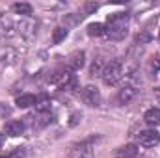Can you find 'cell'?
I'll return each mask as SVG.
<instances>
[{
    "label": "cell",
    "mask_w": 160,
    "mask_h": 158,
    "mask_svg": "<svg viewBox=\"0 0 160 158\" xmlns=\"http://www.w3.org/2000/svg\"><path fill=\"white\" fill-rule=\"evenodd\" d=\"M6 134H9V136H13V138H17V136H22L24 134V121L22 119H11V121H8L6 123Z\"/></svg>",
    "instance_id": "cell-9"
},
{
    "label": "cell",
    "mask_w": 160,
    "mask_h": 158,
    "mask_svg": "<svg viewBox=\"0 0 160 158\" xmlns=\"http://www.w3.org/2000/svg\"><path fill=\"white\" fill-rule=\"evenodd\" d=\"M15 104H17L19 108H30V106H36V97H34L32 93H22V95L17 97Z\"/></svg>",
    "instance_id": "cell-15"
},
{
    "label": "cell",
    "mask_w": 160,
    "mask_h": 158,
    "mask_svg": "<svg viewBox=\"0 0 160 158\" xmlns=\"http://www.w3.org/2000/svg\"><path fill=\"white\" fill-rule=\"evenodd\" d=\"M63 21H67L69 24H77V22L82 21V15H75V13H73V15H65V19H63Z\"/></svg>",
    "instance_id": "cell-23"
},
{
    "label": "cell",
    "mask_w": 160,
    "mask_h": 158,
    "mask_svg": "<svg viewBox=\"0 0 160 158\" xmlns=\"http://www.w3.org/2000/svg\"><path fill=\"white\" fill-rule=\"evenodd\" d=\"M9 114H11V108H9V106H6V104H2V102H0V116H2V117H8V116H9Z\"/></svg>",
    "instance_id": "cell-24"
},
{
    "label": "cell",
    "mask_w": 160,
    "mask_h": 158,
    "mask_svg": "<svg viewBox=\"0 0 160 158\" xmlns=\"http://www.w3.org/2000/svg\"><path fill=\"white\" fill-rule=\"evenodd\" d=\"M84 9H86V13H93V11L99 9V4L97 2H86L84 4Z\"/></svg>",
    "instance_id": "cell-22"
},
{
    "label": "cell",
    "mask_w": 160,
    "mask_h": 158,
    "mask_svg": "<svg viewBox=\"0 0 160 158\" xmlns=\"http://www.w3.org/2000/svg\"><path fill=\"white\" fill-rule=\"evenodd\" d=\"M19 60V50L13 45H2L0 47V63L2 65H13Z\"/></svg>",
    "instance_id": "cell-6"
},
{
    "label": "cell",
    "mask_w": 160,
    "mask_h": 158,
    "mask_svg": "<svg viewBox=\"0 0 160 158\" xmlns=\"http://www.w3.org/2000/svg\"><path fill=\"white\" fill-rule=\"evenodd\" d=\"M149 39H151V36H149V34H142V36H138V37H136V43H140V45H142V43H147Z\"/></svg>",
    "instance_id": "cell-26"
},
{
    "label": "cell",
    "mask_w": 160,
    "mask_h": 158,
    "mask_svg": "<svg viewBox=\"0 0 160 158\" xmlns=\"http://www.w3.org/2000/svg\"><path fill=\"white\" fill-rule=\"evenodd\" d=\"M95 140L97 138L93 136V138H88V140L77 143V145H73L69 158H95V155H93V141Z\"/></svg>",
    "instance_id": "cell-3"
},
{
    "label": "cell",
    "mask_w": 160,
    "mask_h": 158,
    "mask_svg": "<svg viewBox=\"0 0 160 158\" xmlns=\"http://www.w3.org/2000/svg\"><path fill=\"white\" fill-rule=\"evenodd\" d=\"M26 156V149L24 147H15L9 155H8V158H24Z\"/></svg>",
    "instance_id": "cell-21"
},
{
    "label": "cell",
    "mask_w": 160,
    "mask_h": 158,
    "mask_svg": "<svg viewBox=\"0 0 160 158\" xmlns=\"http://www.w3.org/2000/svg\"><path fill=\"white\" fill-rule=\"evenodd\" d=\"M82 101L88 104V106H101V101H102V97H101V91H99V87H95V86H86L84 89H82Z\"/></svg>",
    "instance_id": "cell-5"
},
{
    "label": "cell",
    "mask_w": 160,
    "mask_h": 158,
    "mask_svg": "<svg viewBox=\"0 0 160 158\" xmlns=\"http://www.w3.org/2000/svg\"><path fill=\"white\" fill-rule=\"evenodd\" d=\"M4 141H6V136H4V134H0V149H2V145H4Z\"/></svg>",
    "instance_id": "cell-28"
},
{
    "label": "cell",
    "mask_w": 160,
    "mask_h": 158,
    "mask_svg": "<svg viewBox=\"0 0 160 158\" xmlns=\"http://www.w3.org/2000/svg\"><path fill=\"white\" fill-rule=\"evenodd\" d=\"M15 34H17V22H15L9 15L2 13V15H0V36H4V37H13Z\"/></svg>",
    "instance_id": "cell-7"
},
{
    "label": "cell",
    "mask_w": 160,
    "mask_h": 158,
    "mask_svg": "<svg viewBox=\"0 0 160 158\" xmlns=\"http://www.w3.org/2000/svg\"><path fill=\"white\" fill-rule=\"evenodd\" d=\"M136 91H138V89H136L134 86L125 84L119 91H118V102H119V104H128V102L136 97Z\"/></svg>",
    "instance_id": "cell-11"
},
{
    "label": "cell",
    "mask_w": 160,
    "mask_h": 158,
    "mask_svg": "<svg viewBox=\"0 0 160 158\" xmlns=\"http://www.w3.org/2000/svg\"><path fill=\"white\" fill-rule=\"evenodd\" d=\"M158 37H160V32H158Z\"/></svg>",
    "instance_id": "cell-31"
},
{
    "label": "cell",
    "mask_w": 160,
    "mask_h": 158,
    "mask_svg": "<svg viewBox=\"0 0 160 158\" xmlns=\"http://www.w3.org/2000/svg\"><path fill=\"white\" fill-rule=\"evenodd\" d=\"M114 156L116 158H138V145L134 143H127V145H121L114 151Z\"/></svg>",
    "instance_id": "cell-12"
},
{
    "label": "cell",
    "mask_w": 160,
    "mask_h": 158,
    "mask_svg": "<svg viewBox=\"0 0 160 158\" xmlns=\"http://www.w3.org/2000/svg\"><path fill=\"white\" fill-rule=\"evenodd\" d=\"M80 117H82V116H80L78 112H75V114L71 116V123H69V125H71V126H75V125L78 123V119H80Z\"/></svg>",
    "instance_id": "cell-27"
},
{
    "label": "cell",
    "mask_w": 160,
    "mask_h": 158,
    "mask_svg": "<svg viewBox=\"0 0 160 158\" xmlns=\"http://www.w3.org/2000/svg\"><path fill=\"white\" fill-rule=\"evenodd\" d=\"M153 60H155V62H151V73H155V75H157V73H158V69H160V60H158V58H153Z\"/></svg>",
    "instance_id": "cell-25"
},
{
    "label": "cell",
    "mask_w": 160,
    "mask_h": 158,
    "mask_svg": "<svg viewBox=\"0 0 160 158\" xmlns=\"http://www.w3.org/2000/svg\"><path fill=\"white\" fill-rule=\"evenodd\" d=\"M104 36H108V39L119 41L127 36V24H108Z\"/></svg>",
    "instance_id": "cell-10"
},
{
    "label": "cell",
    "mask_w": 160,
    "mask_h": 158,
    "mask_svg": "<svg viewBox=\"0 0 160 158\" xmlns=\"http://www.w3.org/2000/svg\"><path fill=\"white\" fill-rule=\"evenodd\" d=\"M143 119H145V123H147L149 126L155 128V126L160 123V108H149V110L145 112Z\"/></svg>",
    "instance_id": "cell-14"
},
{
    "label": "cell",
    "mask_w": 160,
    "mask_h": 158,
    "mask_svg": "<svg viewBox=\"0 0 160 158\" xmlns=\"http://www.w3.org/2000/svg\"><path fill=\"white\" fill-rule=\"evenodd\" d=\"M84 63H86V52L84 50H75L67 58V69H71L73 73L75 71H80L84 67Z\"/></svg>",
    "instance_id": "cell-8"
},
{
    "label": "cell",
    "mask_w": 160,
    "mask_h": 158,
    "mask_svg": "<svg viewBox=\"0 0 160 158\" xmlns=\"http://www.w3.org/2000/svg\"><path fill=\"white\" fill-rule=\"evenodd\" d=\"M11 9L17 13V15H22V17H32V6L26 4V2H15L11 6Z\"/></svg>",
    "instance_id": "cell-16"
},
{
    "label": "cell",
    "mask_w": 160,
    "mask_h": 158,
    "mask_svg": "<svg viewBox=\"0 0 160 158\" xmlns=\"http://www.w3.org/2000/svg\"><path fill=\"white\" fill-rule=\"evenodd\" d=\"M140 158H149V156H140Z\"/></svg>",
    "instance_id": "cell-29"
},
{
    "label": "cell",
    "mask_w": 160,
    "mask_h": 158,
    "mask_svg": "<svg viewBox=\"0 0 160 158\" xmlns=\"http://www.w3.org/2000/svg\"><path fill=\"white\" fill-rule=\"evenodd\" d=\"M138 141L140 145L147 147V149H153L160 143V134L157 132V128H147V130H142L138 134Z\"/></svg>",
    "instance_id": "cell-4"
},
{
    "label": "cell",
    "mask_w": 160,
    "mask_h": 158,
    "mask_svg": "<svg viewBox=\"0 0 160 158\" xmlns=\"http://www.w3.org/2000/svg\"><path fill=\"white\" fill-rule=\"evenodd\" d=\"M50 110V97L47 95H41L36 99V112L38 114H47Z\"/></svg>",
    "instance_id": "cell-17"
},
{
    "label": "cell",
    "mask_w": 160,
    "mask_h": 158,
    "mask_svg": "<svg viewBox=\"0 0 160 158\" xmlns=\"http://www.w3.org/2000/svg\"><path fill=\"white\" fill-rule=\"evenodd\" d=\"M104 32H106V28H104L102 22H91L88 26V36L89 37H101V36H104Z\"/></svg>",
    "instance_id": "cell-18"
},
{
    "label": "cell",
    "mask_w": 160,
    "mask_h": 158,
    "mask_svg": "<svg viewBox=\"0 0 160 158\" xmlns=\"http://www.w3.org/2000/svg\"><path fill=\"white\" fill-rule=\"evenodd\" d=\"M0 158H8V156H0Z\"/></svg>",
    "instance_id": "cell-30"
},
{
    "label": "cell",
    "mask_w": 160,
    "mask_h": 158,
    "mask_svg": "<svg viewBox=\"0 0 160 158\" xmlns=\"http://www.w3.org/2000/svg\"><path fill=\"white\" fill-rule=\"evenodd\" d=\"M60 82H62V87H63V89H75V87L78 86L77 75H75L71 69H65V71H62Z\"/></svg>",
    "instance_id": "cell-13"
},
{
    "label": "cell",
    "mask_w": 160,
    "mask_h": 158,
    "mask_svg": "<svg viewBox=\"0 0 160 158\" xmlns=\"http://www.w3.org/2000/svg\"><path fill=\"white\" fill-rule=\"evenodd\" d=\"M102 71H104L102 62H101V58H97V60L93 62L91 69H89V75H91V77H101V75H102Z\"/></svg>",
    "instance_id": "cell-20"
},
{
    "label": "cell",
    "mask_w": 160,
    "mask_h": 158,
    "mask_svg": "<svg viewBox=\"0 0 160 158\" xmlns=\"http://www.w3.org/2000/svg\"><path fill=\"white\" fill-rule=\"evenodd\" d=\"M65 37H67V28H63V26L54 28V34H52V43L54 45H60Z\"/></svg>",
    "instance_id": "cell-19"
},
{
    "label": "cell",
    "mask_w": 160,
    "mask_h": 158,
    "mask_svg": "<svg viewBox=\"0 0 160 158\" xmlns=\"http://www.w3.org/2000/svg\"><path fill=\"white\" fill-rule=\"evenodd\" d=\"M102 82L106 86H116L121 78H123V63L119 60H112L104 65V71H102Z\"/></svg>",
    "instance_id": "cell-1"
},
{
    "label": "cell",
    "mask_w": 160,
    "mask_h": 158,
    "mask_svg": "<svg viewBox=\"0 0 160 158\" xmlns=\"http://www.w3.org/2000/svg\"><path fill=\"white\" fill-rule=\"evenodd\" d=\"M17 34H21L22 39L34 41L38 36V21L34 17H22L17 22Z\"/></svg>",
    "instance_id": "cell-2"
}]
</instances>
